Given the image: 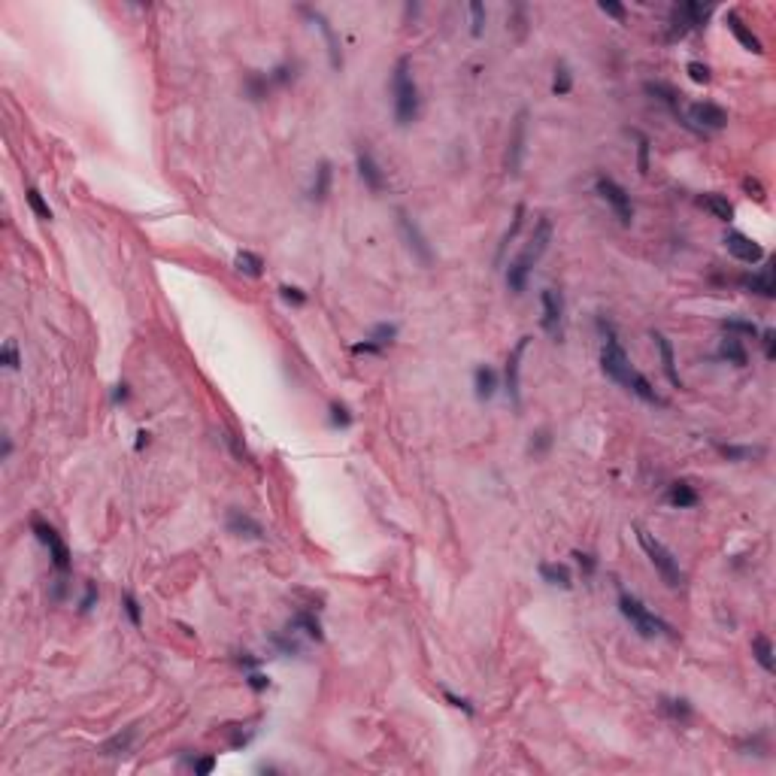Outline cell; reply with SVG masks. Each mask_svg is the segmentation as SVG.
Returning <instances> with one entry per match:
<instances>
[{
    "instance_id": "4",
    "label": "cell",
    "mask_w": 776,
    "mask_h": 776,
    "mask_svg": "<svg viewBox=\"0 0 776 776\" xmlns=\"http://www.w3.org/2000/svg\"><path fill=\"white\" fill-rule=\"evenodd\" d=\"M619 609H622V616L634 625V631L640 637H673V628L664 622V619L655 616L640 598L622 591V595H619Z\"/></svg>"
},
{
    "instance_id": "22",
    "label": "cell",
    "mask_w": 776,
    "mask_h": 776,
    "mask_svg": "<svg viewBox=\"0 0 776 776\" xmlns=\"http://www.w3.org/2000/svg\"><path fill=\"white\" fill-rule=\"evenodd\" d=\"M540 579L543 582H549V586H555V588H573V573H570V567L567 564H558V561H543L540 564Z\"/></svg>"
},
{
    "instance_id": "28",
    "label": "cell",
    "mask_w": 776,
    "mask_h": 776,
    "mask_svg": "<svg viewBox=\"0 0 776 776\" xmlns=\"http://www.w3.org/2000/svg\"><path fill=\"white\" fill-rule=\"evenodd\" d=\"M698 204L704 206V209H710L719 222H731V218H734V206H731V200H728L725 195H713V191H710V195H704Z\"/></svg>"
},
{
    "instance_id": "14",
    "label": "cell",
    "mask_w": 776,
    "mask_h": 776,
    "mask_svg": "<svg viewBox=\"0 0 776 776\" xmlns=\"http://www.w3.org/2000/svg\"><path fill=\"white\" fill-rule=\"evenodd\" d=\"M722 243H725V249L731 252L737 261H743V264H759V261L764 258V249H761V246L755 243L752 237L740 234V231H725Z\"/></svg>"
},
{
    "instance_id": "40",
    "label": "cell",
    "mask_w": 776,
    "mask_h": 776,
    "mask_svg": "<svg viewBox=\"0 0 776 776\" xmlns=\"http://www.w3.org/2000/svg\"><path fill=\"white\" fill-rule=\"evenodd\" d=\"M24 197H27V204H31L34 216H36V218H43V222H49V218H52V209H49V204L43 200L40 191H36V188H27V191H24Z\"/></svg>"
},
{
    "instance_id": "54",
    "label": "cell",
    "mask_w": 776,
    "mask_h": 776,
    "mask_svg": "<svg viewBox=\"0 0 776 776\" xmlns=\"http://www.w3.org/2000/svg\"><path fill=\"white\" fill-rule=\"evenodd\" d=\"M273 646L285 655H300V646L295 640H285V637H273Z\"/></svg>"
},
{
    "instance_id": "19",
    "label": "cell",
    "mask_w": 776,
    "mask_h": 776,
    "mask_svg": "<svg viewBox=\"0 0 776 776\" xmlns=\"http://www.w3.org/2000/svg\"><path fill=\"white\" fill-rule=\"evenodd\" d=\"M743 288H749L752 295L759 297H776V279H773V264H768V267H761L759 273H749V276H743Z\"/></svg>"
},
{
    "instance_id": "30",
    "label": "cell",
    "mask_w": 776,
    "mask_h": 776,
    "mask_svg": "<svg viewBox=\"0 0 776 776\" xmlns=\"http://www.w3.org/2000/svg\"><path fill=\"white\" fill-rule=\"evenodd\" d=\"M134 740H136V728L131 725V728H125V734L109 737V740L100 746V752H104V755H125L134 746Z\"/></svg>"
},
{
    "instance_id": "60",
    "label": "cell",
    "mask_w": 776,
    "mask_h": 776,
    "mask_svg": "<svg viewBox=\"0 0 776 776\" xmlns=\"http://www.w3.org/2000/svg\"><path fill=\"white\" fill-rule=\"evenodd\" d=\"M446 700H449L452 707L464 710V713H473V707H470V700H467V698H458V695H452V691H446Z\"/></svg>"
},
{
    "instance_id": "24",
    "label": "cell",
    "mask_w": 776,
    "mask_h": 776,
    "mask_svg": "<svg viewBox=\"0 0 776 776\" xmlns=\"http://www.w3.org/2000/svg\"><path fill=\"white\" fill-rule=\"evenodd\" d=\"M719 355H722L728 364H734V367H746V364H749V352H746L743 340L740 337H731V334H728L722 340V346H719Z\"/></svg>"
},
{
    "instance_id": "33",
    "label": "cell",
    "mask_w": 776,
    "mask_h": 776,
    "mask_svg": "<svg viewBox=\"0 0 776 776\" xmlns=\"http://www.w3.org/2000/svg\"><path fill=\"white\" fill-rule=\"evenodd\" d=\"M752 655H755V661L761 664V670H768V673L776 670V664H773V643L768 640V637H755V640H752Z\"/></svg>"
},
{
    "instance_id": "57",
    "label": "cell",
    "mask_w": 776,
    "mask_h": 776,
    "mask_svg": "<svg viewBox=\"0 0 776 776\" xmlns=\"http://www.w3.org/2000/svg\"><path fill=\"white\" fill-rule=\"evenodd\" d=\"M600 13H607V15H613V18H619V22H622V18H625V6H622V3H609V0H604V3H600Z\"/></svg>"
},
{
    "instance_id": "47",
    "label": "cell",
    "mask_w": 776,
    "mask_h": 776,
    "mask_svg": "<svg viewBox=\"0 0 776 776\" xmlns=\"http://www.w3.org/2000/svg\"><path fill=\"white\" fill-rule=\"evenodd\" d=\"M225 443L231 446V452H234V458H237V461H249V449H246V443H243L234 431H225Z\"/></svg>"
},
{
    "instance_id": "1",
    "label": "cell",
    "mask_w": 776,
    "mask_h": 776,
    "mask_svg": "<svg viewBox=\"0 0 776 776\" xmlns=\"http://www.w3.org/2000/svg\"><path fill=\"white\" fill-rule=\"evenodd\" d=\"M549 243H552V222L543 216L540 222H537V227H534V234H531V240H528V246H525L522 252H518V258L509 261L507 288L513 291V295H522V291H525L528 276H531L534 264L543 258V252L549 249Z\"/></svg>"
},
{
    "instance_id": "31",
    "label": "cell",
    "mask_w": 776,
    "mask_h": 776,
    "mask_svg": "<svg viewBox=\"0 0 776 776\" xmlns=\"http://www.w3.org/2000/svg\"><path fill=\"white\" fill-rule=\"evenodd\" d=\"M270 76H264V73H249V76H246V82H243V91H246V97L249 100H264L267 97V91H270Z\"/></svg>"
},
{
    "instance_id": "9",
    "label": "cell",
    "mask_w": 776,
    "mask_h": 776,
    "mask_svg": "<svg viewBox=\"0 0 776 776\" xmlns=\"http://www.w3.org/2000/svg\"><path fill=\"white\" fill-rule=\"evenodd\" d=\"M725 125H728V113L719 104L698 100V104L689 106V115H686V127H689V131L707 134V131H722Z\"/></svg>"
},
{
    "instance_id": "7",
    "label": "cell",
    "mask_w": 776,
    "mask_h": 776,
    "mask_svg": "<svg viewBox=\"0 0 776 776\" xmlns=\"http://www.w3.org/2000/svg\"><path fill=\"white\" fill-rule=\"evenodd\" d=\"M31 531L36 534V540H40L45 549H49L55 570H58V573H67V570H70V549H67V543L61 540V534L55 531L49 522H43L40 516L31 518Z\"/></svg>"
},
{
    "instance_id": "18",
    "label": "cell",
    "mask_w": 776,
    "mask_h": 776,
    "mask_svg": "<svg viewBox=\"0 0 776 776\" xmlns=\"http://www.w3.org/2000/svg\"><path fill=\"white\" fill-rule=\"evenodd\" d=\"M652 340H655V349H658V355H661L664 376L670 379L673 388H682V376H679V370H677V358H673V346H670V340H668V337H664L661 331H652Z\"/></svg>"
},
{
    "instance_id": "10",
    "label": "cell",
    "mask_w": 776,
    "mask_h": 776,
    "mask_svg": "<svg viewBox=\"0 0 776 776\" xmlns=\"http://www.w3.org/2000/svg\"><path fill=\"white\" fill-rule=\"evenodd\" d=\"M397 231H400V237H404L407 249L413 252V258H418V261L425 264V267H431V261H434L431 243H428V237L422 234V227H418L413 218L404 213V209H397Z\"/></svg>"
},
{
    "instance_id": "13",
    "label": "cell",
    "mask_w": 776,
    "mask_h": 776,
    "mask_svg": "<svg viewBox=\"0 0 776 776\" xmlns=\"http://www.w3.org/2000/svg\"><path fill=\"white\" fill-rule=\"evenodd\" d=\"M528 346H531V337H518V343L513 346V352H509V358H507V395H509V400H513L516 407H522V395H518V386H522V358H525V352H528Z\"/></svg>"
},
{
    "instance_id": "64",
    "label": "cell",
    "mask_w": 776,
    "mask_h": 776,
    "mask_svg": "<svg viewBox=\"0 0 776 776\" xmlns=\"http://www.w3.org/2000/svg\"><path fill=\"white\" fill-rule=\"evenodd\" d=\"M136 437H140V440H136V449H143V443H149V434H146V431H140Z\"/></svg>"
},
{
    "instance_id": "61",
    "label": "cell",
    "mask_w": 776,
    "mask_h": 776,
    "mask_svg": "<svg viewBox=\"0 0 776 776\" xmlns=\"http://www.w3.org/2000/svg\"><path fill=\"white\" fill-rule=\"evenodd\" d=\"M113 400H115V404H118V400H127V386H115Z\"/></svg>"
},
{
    "instance_id": "35",
    "label": "cell",
    "mask_w": 776,
    "mask_h": 776,
    "mask_svg": "<svg viewBox=\"0 0 776 776\" xmlns=\"http://www.w3.org/2000/svg\"><path fill=\"white\" fill-rule=\"evenodd\" d=\"M719 452H722L728 461H755L764 455L761 446H719Z\"/></svg>"
},
{
    "instance_id": "36",
    "label": "cell",
    "mask_w": 776,
    "mask_h": 776,
    "mask_svg": "<svg viewBox=\"0 0 776 776\" xmlns=\"http://www.w3.org/2000/svg\"><path fill=\"white\" fill-rule=\"evenodd\" d=\"M570 88H573V73H570V67L567 64H558V67H555V79H552V91L558 97H564V94H570Z\"/></svg>"
},
{
    "instance_id": "53",
    "label": "cell",
    "mask_w": 776,
    "mask_h": 776,
    "mask_svg": "<svg viewBox=\"0 0 776 776\" xmlns=\"http://www.w3.org/2000/svg\"><path fill=\"white\" fill-rule=\"evenodd\" d=\"M94 600H97V586L94 582H85V595L79 600V613H88V609L94 607Z\"/></svg>"
},
{
    "instance_id": "63",
    "label": "cell",
    "mask_w": 776,
    "mask_h": 776,
    "mask_svg": "<svg viewBox=\"0 0 776 776\" xmlns=\"http://www.w3.org/2000/svg\"><path fill=\"white\" fill-rule=\"evenodd\" d=\"M9 452H13V440L3 437V455H0V458H9Z\"/></svg>"
},
{
    "instance_id": "46",
    "label": "cell",
    "mask_w": 776,
    "mask_h": 776,
    "mask_svg": "<svg viewBox=\"0 0 776 776\" xmlns=\"http://www.w3.org/2000/svg\"><path fill=\"white\" fill-rule=\"evenodd\" d=\"M122 607H125L127 619H131V625L140 628V625H143V613H140V604H136V598H134V595H122Z\"/></svg>"
},
{
    "instance_id": "27",
    "label": "cell",
    "mask_w": 776,
    "mask_h": 776,
    "mask_svg": "<svg viewBox=\"0 0 776 776\" xmlns=\"http://www.w3.org/2000/svg\"><path fill=\"white\" fill-rule=\"evenodd\" d=\"M288 631H304L306 637H313V640H325L322 625H318V619L309 613V609H300V613H295V619L288 622Z\"/></svg>"
},
{
    "instance_id": "29",
    "label": "cell",
    "mask_w": 776,
    "mask_h": 776,
    "mask_svg": "<svg viewBox=\"0 0 776 776\" xmlns=\"http://www.w3.org/2000/svg\"><path fill=\"white\" fill-rule=\"evenodd\" d=\"M668 500L679 509H689V507H698V491H695V486H689V482H673L668 491Z\"/></svg>"
},
{
    "instance_id": "49",
    "label": "cell",
    "mask_w": 776,
    "mask_h": 776,
    "mask_svg": "<svg viewBox=\"0 0 776 776\" xmlns=\"http://www.w3.org/2000/svg\"><path fill=\"white\" fill-rule=\"evenodd\" d=\"M279 295H282V300H288V304H295V306H304V304H306V295H304V291H300L297 285H282Z\"/></svg>"
},
{
    "instance_id": "58",
    "label": "cell",
    "mask_w": 776,
    "mask_h": 776,
    "mask_svg": "<svg viewBox=\"0 0 776 776\" xmlns=\"http://www.w3.org/2000/svg\"><path fill=\"white\" fill-rule=\"evenodd\" d=\"M246 682H249V689H255V691H264V689L270 686V679L264 677V673H255V670L249 673V679H246Z\"/></svg>"
},
{
    "instance_id": "17",
    "label": "cell",
    "mask_w": 776,
    "mask_h": 776,
    "mask_svg": "<svg viewBox=\"0 0 776 776\" xmlns=\"http://www.w3.org/2000/svg\"><path fill=\"white\" fill-rule=\"evenodd\" d=\"M358 176L364 179V185H367L373 195L386 191V173H382V167L376 164V158H373V152L367 149V146L358 149Z\"/></svg>"
},
{
    "instance_id": "44",
    "label": "cell",
    "mask_w": 776,
    "mask_h": 776,
    "mask_svg": "<svg viewBox=\"0 0 776 776\" xmlns=\"http://www.w3.org/2000/svg\"><path fill=\"white\" fill-rule=\"evenodd\" d=\"M295 70H297V64H279V67H276V70H270L267 76H270L273 85H288V82L297 76Z\"/></svg>"
},
{
    "instance_id": "34",
    "label": "cell",
    "mask_w": 776,
    "mask_h": 776,
    "mask_svg": "<svg viewBox=\"0 0 776 776\" xmlns=\"http://www.w3.org/2000/svg\"><path fill=\"white\" fill-rule=\"evenodd\" d=\"M661 710L673 719V722H689L691 719V707H689L686 698H661Z\"/></svg>"
},
{
    "instance_id": "51",
    "label": "cell",
    "mask_w": 776,
    "mask_h": 776,
    "mask_svg": "<svg viewBox=\"0 0 776 776\" xmlns=\"http://www.w3.org/2000/svg\"><path fill=\"white\" fill-rule=\"evenodd\" d=\"M0 355H3V364H6L9 370H18V367H22V358H18L15 343H6V346H3V352H0Z\"/></svg>"
},
{
    "instance_id": "59",
    "label": "cell",
    "mask_w": 776,
    "mask_h": 776,
    "mask_svg": "<svg viewBox=\"0 0 776 776\" xmlns=\"http://www.w3.org/2000/svg\"><path fill=\"white\" fill-rule=\"evenodd\" d=\"M743 188L749 191V197L764 200V188H761V182H759V179H743Z\"/></svg>"
},
{
    "instance_id": "62",
    "label": "cell",
    "mask_w": 776,
    "mask_h": 776,
    "mask_svg": "<svg viewBox=\"0 0 776 776\" xmlns=\"http://www.w3.org/2000/svg\"><path fill=\"white\" fill-rule=\"evenodd\" d=\"M237 664H240V668H249V670H252V668H255V664H258V661H255V658H249V655H240V658H237Z\"/></svg>"
},
{
    "instance_id": "8",
    "label": "cell",
    "mask_w": 776,
    "mask_h": 776,
    "mask_svg": "<svg viewBox=\"0 0 776 776\" xmlns=\"http://www.w3.org/2000/svg\"><path fill=\"white\" fill-rule=\"evenodd\" d=\"M595 188H598V195L607 200V206L613 209L616 213V218L622 225H631L634 222V204H631V195H628V191L619 185V182L613 179V176H598L595 179Z\"/></svg>"
},
{
    "instance_id": "38",
    "label": "cell",
    "mask_w": 776,
    "mask_h": 776,
    "mask_svg": "<svg viewBox=\"0 0 776 776\" xmlns=\"http://www.w3.org/2000/svg\"><path fill=\"white\" fill-rule=\"evenodd\" d=\"M522 222H525V206L518 204V206H516V213H513V225H509V231L504 234V240H500V246H498V261L504 258L507 246H509V240H513V237L518 234V227H522Z\"/></svg>"
},
{
    "instance_id": "11",
    "label": "cell",
    "mask_w": 776,
    "mask_h": 776,
    "mask_svg": "<svg viewBox=\"0 0 776 776\" xmlns=\"http://www.w3.org/2000/svg\"><path fill=\"white\" fill-rule=\"evenodd\" d=\"M525 140H528V109H518L513 118V131H509V143H507V173L509 176H518V170H522Z\"/></svg>"
},
{
    "instance_id": "5",
    "label": "cell",
    "mask_w": 776,
    "mask_h": 776,
    "mask_svg": "<svg viewBox=\"0 0 776 776\" xmlns=\"http://www.w3.org/2000/svg\"><path fill=\"white\" fill-rule=\"evenodd\" d=\"M600 327H604V349H600V370L607 373L613 382H619V386L628 388V382H631L634 376V367H631V358H628V352L622 349V343H619L616 331L609 325L600 322Z\"/></svg>"
},
{
    "instance_id": "43",
    "label": "cell",
    "mask_w": 776,
    "mask_h": 776,
    "mask_svg": "<svg viewBox=\"0 0 776 776\" xmlns=\"http://www.w3.org/2000/svg\"><path fill=\"white\" fill-rule=\"evenodd\" d=\"M637 170H640V176L649 173V136L643 134H637Z\"/></svg>"
},
{
    "instance_id": "23",
    "label": "cell",
    "mask_w": 776,
    "mask_h": 776,
    "mask_svg": "<svg viewBox=\"0 0 776 776\" xmlns=\"http://www.w3.org/2000/svg\"><path fill=\"white\" fill-rule=\"evenodd\" d=\"M646 94H652L655 100H661V104H668L670 109H673V115L679 118L682 125H686V115L679 113V91L673 88V85H668V82H646Z\"/></svg>"
},
{
    "instance_id": "21",
    "label": "cell",
    "mask_w": 776,
    "mask_h": 776,
    "mask_svg": "<svg viewBox=\"0 0 776 776\" xmlns=\"http://www.w3.org/2000/svg\"><path fill=\"white\" fill-rule=\"evenodd\" d=\"M331 182H334V167L331 161H318V167L313 173V185H309V200L322 204V200L331 195Z\"/></svg>"
},
{
    "instance_id": "45",
    "label": "cell",
    "mask_w": 776,
    "mask_h": 776,
    "mask_svg": "<svg viewBox=\"0 0 776 776\" xmlns=\"http://www.w3.org/2000/svg\"><path fill=\"white\" fill-rule=\"evenodd\" d=\"M686 73H689L691 82H698V85H707V82H710V67H707V64H700V61H689Z\"/></svg>"
},
{
    "instance_id": "48",
    "label": "cell",
    "mask_w": 776,
    "mask_h": 776,
    "mask_svg": "<svg viewBox=\"0 0 776 776\" xmlns=\"http://www.w3.org/2000/svg\"><path fill=\"white\" fill-rule=\"evenodd\" d=\"M331 425L334 428H349L352 425V413L346 404H331Z\"/></svg>"
},
{
    "instance_id": "25",
    "label": "cell",
    "mask_w": 776,
    "mask_h": 776,
    "mask_svg": "<svg viewBox=\"0 0 776 776\" xmlns=\"http://www.w3.org/2000/svg\"><path fill=\"white\" fill-rule=\"evenodd\" d=\"M473 386H477V397L479 400H491L498 391V373L488 367V364H479L477 373H473Z\"/></svg>"
},
{
    "instance_id": "55",
    "label": "cell",
    "mask_w": 776,
    "mask_h": 776,
    "mask_svg": "<svg viewBox=\"0 0 776 776\" xmlns=\"http://www.w3.org/2000/svg\"><path fill=\"white\" fill-rule=\"evenodd\" d=\"M352 352H355V355H379V352H382V346H376V343H373L370 337H367L364 343H355V346H352Z\"/></svg>"
},
{
    "instance_id": "41",
    "label": "cell",
    "mask_w": 776,
    "mask_h": 776,
    "mask_svg": "<svg viewBox=\"0 0 776 776\" xmlns=\"http://www.w3.org/2000/svg\"><path fill=\"white\" fill-rule=\"evenodd\" d=\"M395 337H397V325H388V322L373 325V331H370V340L376 343V346H382V349H386V346L395 340Z\"/></svg>"
},
{
    "instance_id": "26",
    "label": "cell",
    "mask_w": 776,
    "mask_h": 776,
    "mask_svg": "<svg viewBox=\"0 0 776 776\" xmlns=\"http://www.w3.org/2000/svg\"><path fill=\"white\" fill-rule=\"evenodd\" d=\"M628 391H631V395H637L640 400H646V404H655V407H664V397L658 395V391L652 388V382L643 376L640 370H634V376H631V382H628Z\"/></svg>"
},
{
    "instance_id": "12",
    "label": "cell",
    "mask_w": 776,
    "mask_h": 776,
    "mask_svg": "<svg viewBox=\"0 0 776 776\" xmlns=\"http://www.w3.org/2000/svg\"><path fill=\"white\" fill-rule=\"evenodd\" d=\"M540 304H543V331L549 334L552 340H561L564 337V297H561V291L546 288L540 295Z\"/></svg>"
},
{
    "instance_id": "39",
    "label": "cell",
    "mask_w": 776,
    "mask_h": 776,
    "mask_svg": "<svg viewBox=\"0 0 776 776\" xmlns=\"http://www.w3.org/2000/svg\"><path fill=\"white\" fill-rule=\"evenodd\" d=\"M552 446V431L549 428H540V431L531 434V443H528V452L531 455H546Z\"/></svg>"
},
{
    "instance_id": "42",
    "label": "cell",
    "mask_w": 776,
    "mask_h": 776,
    "mask_svg": "<svg viewBox=\"0 0 776 776\" xmlns=\"http://www.w3.org/2000/svg\"><path fill=\"white\" fill-rule=\"evenodd\" d=\"M482 31H486V6H482L479 0H473L470 3V34L482 36Z\"/></svg>"
},
{
    "instance_id": "37",
    "label": "cell",
    "mask_w": 776,
    "mask_h": 776,
    "mask_svg": "<svg viewBox=\"0 0 776 776\" xmlns=\"http://www.w3.org/2000/svg\"><path fill=\"white\" fill-rule=\"evenodd\" d=\"M722 327H725V331L731 334V337H740V334H743V337H752V340L759 337V327H755V322H749V318H725Z\"/></svg>"
},
{
    "instance_id": "2",
    "label": "cell",
    "mask_w": 776,
    "mask_h": 776,
    "mask_svg": "<svg viewBox=\"0 0 776 776\" xmlns=\"http://www.w3.org/2000/svg\"><path fill=\"white\" fill-rule=\"evenodd\" d=\"M391 94H395V122L400 127L413 125L416 118H418L422 97H418V85H416V79H413L409 58H400L395 64V73H391Z\"/></svg>"
},
{
    "instance_id": "3",
    "label": "cell",
    "mask_w": 776,
    "mask_h": 776,
    "mask_svg": "<svg viewBox=\"0 0 776 776\" xmlns=\"http://www.w3.org/2000/svg\"><path fill=\"white\" fill-rule=\"evenodd\" d=\"M634 531H637V540H640V546H643V552L649 555V561H652V567L658 570V577L668 582L670 588H682L686 586V573H682V567H679V561L673 558V552L668 549V546H664L658 537L655 534H649L646 531L643 525H634Z\"/></svg>"
},
{
    "instance_id": "56",
    "label": "cell",
    "mask_w": 776,
    "mask_h": 776,
    "mask_svg": "<svg viewBox=\"0 0 776 776\" xmlns=\"http://www.w3.org/2000/svg\"><path fill=\"white\" fill-rule=\"evenodd\" d=\"M191 768H195L197 776H206V773L216 770V759H213V755H206V759H197L195 764H191Z\"/></svg>"
},
{
    "instance_id": "6",
    "label": "cell",
    "mask_w": 776,
    "mask_h": 776,
    "mask_svg": "<svg viewBox=\"0 0 776 776\" xmlns=\"http://www.w3.org/2000/svg\"><path fill=\"white\" fill-rule=\"evenodd\" d=\"M710 15H713V3H695V0H689V3H677V6L670 9L668 40H679V36H686L689 31H695V27L704 24Z\"/></svg>"
},
{
    "instance_id": "52",
    "label": "cell",
    "mask_w": 776,
    "mask_h": 776,
    "mask_svg": "<svg viewBox=\"0 0 776 776\" xmlns=\"http://www.w3.org/2000/svg\"><path fill=\"white\" fill-rule=\"evenodd\" d=\"M573 558H577V564H579V570L586 573V577H591V573H595V567H598V561H595V555H588V552H573Z\"/></svg>"
},
{
    "instance_id": "32",
    "label": "cell",
    "mask_w": 776,
    "mask_h": 776,
    "mask_svg": "<svg viewBox=\"0 0 776 776\" xmlns=\"http://www.w3.org/2000/svg\"><path fill=\"white\" fill-rule=\"evenodd\" d=\"M234 264H237V270L246 273V276H252V279H258L261 273H264V258H261V255H255V252H237Z\"/></svg>"
},
{
    "instance_id": "16",
    "label": "cell",
    "mask_w": 776,
    "mask_h": 776,
    "mask_svg": "<svg viewBox=\"0 0 776 776\" xmlns=\"http://www.w3.org/2000/svg\"><path fill=\"white\" fill-rule=\"evenodd\" d=\"M225 525H227V534L240 537V540H264V528L243 509H227Z\"/></svg>"
},
{
    "instance_id": "15",
    "label": "cell",
    "mask_w": 776,
    "mask_h": 776,
    "mask_svg": "<svg viewBox=\"0 0 776 776\" xmlns=\"http://www.w3.org/2000/svg\"><path fill=\"white\" fill-rule=\"evenodd\" d=\"M300 13H304L309 22H313L318 31H322V36H325V43H327V58H331V67L334 70H340L343 67V52H340V36L334 34V27H331V22H327V18L318 13V9H309V6H300Z\"/></svg>"
},
{
    "instance_id": "20",
    "label": "cell",
    "mask_w": 776,
    "mask_h": 776,
    "mask_svg": "<svg viewBox=\"0 0 776 776\" xmlns=\"http://www.w3.org/2000/svg\"><path fill=\"white\" fill-rule=\"evenodd\" d=\"M725 24H728V31H731L737 40H740V45L746 52H755V55H764V45H761V40L759 36H755L749 27L743 24V18L737 15V13H725Z\"/></svg>"
},
{
    "instance_id": "50",
    "label": "cell",
    "mask_w": 776,
    "mask_h": 776,
    "mask_svg": "<svg viewBox=\"0 0 776 776\" xmlns=\"http://www.w3.org/2000/svg\"><path fill=\"white\" fill-rule=\"evenodd\" d=\"M761 346H764V358L773 361L776 358V331H773V327L761 331Z\"/></svg>"
}]
</instances>
